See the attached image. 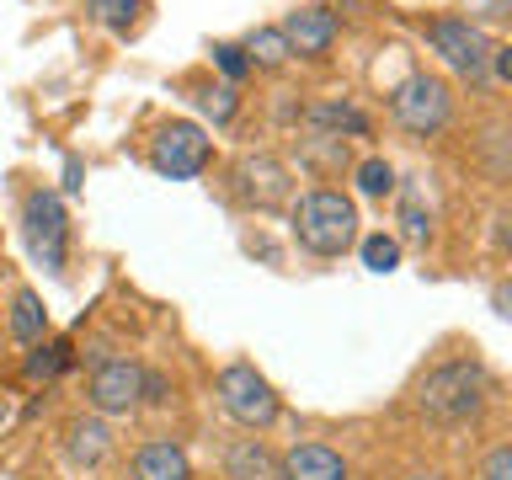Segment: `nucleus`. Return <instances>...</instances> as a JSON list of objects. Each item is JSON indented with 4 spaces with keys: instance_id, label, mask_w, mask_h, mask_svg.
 Listing matches in <instances>:
<instances>
[{
    "instance_id": "nucleus-1",
    "label": "nucleus",
    "mask_w": 512,
    "mask_h": 480,
    "mask_svg": "<svg viewBox=\"0 0 512 480\" xmlns=\"http://www.w3.org/2000/svg\"><path fill=\"white\" fill-rule=\"evenodd\" d=\"M294 240L310 256H342L358 240V208L336 187H315L294 203Z\"/></svg>"
},
{
    "instance_id": "nucleus-2",
    "label": "nucleus",
    "mask_w": 512,
    "mask_h": 480,
    "mask_svg": "<svg viewBox=\"0 0 512 480\" xmlns=\"http://www.w3.org/2000/svg\"><path fill=\"white\" fill-rule=\"evenodd\" d=\"M416 406L422 416L432 422L454 427V422H470V416L486 406V374H480V363H438L432 374L416 384Z\"/></svg>"
},
{
    "instance_id": "nucleus-3",
    "label": "nucleus",
    "mask_w": 512,
    "mask_h": 480,
    "mask_svg": "<svg viewBox=\"0 0 512 480\" xmlns=\"http://www.w3.org/2000/svg\"><path fill=\"white\" fill-rule=\"evenodd\" d=\"M214 390H219V406L230 411L240 427L262 432V427L278 422V395H272V384L256 374L251 363H230V368L214 379Z\"/></svg>"
},
{
    "instance_id": "nucleus-4",
    "label": "nucleus",
    "mask_w": 512,
    "mask_h": 480,
    "mask_svg": "<svg viewBox=\"0 0 512 480\" xmlns=\"http://www.w3.org/2000/svg\"><path fill=\"white\" fill-rule=\"evenodd\" d=\"M448 112H454V96H448V86L438 75H411L400 80L395 96H390V118L406 128V134H438V128L448 123Z\"/></svg>"
},
{
    "instance_id": "nucleus-5",
    "label": "nucleus",
    "mask_w": 512,
    "mask_h": 480,
    "mask_svg": "<svg viewBox=\"0 0 512 480\" xmlns=\"http://www.w3.org/2000/svg\"><path fill=\"white\" fill-rule=\"evenodd\" d=\"M427 43L438 48V54L454 64V70L464 80H486L491 75V54L496 48L486 43V32H480L475 22H464V16H432V22H422Z\"/></svg>"
},
{
    "instance_id": "nucleus-6",
    "label": "nucleus",
    "mask_w": 512,
    "mask_h": 480,
    "mask_svg": "<svg viewBox=\"0 0 512 480\" xmlns=\"http://www.w3.org/2000/svg\"><path fill=\"white\" fill-rule=\"evenodd\" d=\"M208 155H214V144L198 123L176 118V123H160L155 139H150V166L160 176H176V182H187V176H203L208 171Z\"/></svg>"
},
{
    "instance_id": "nucleus-7",
    "label": "nucleus",
    "mask_w": 512,
    "mask_h": 480,
    "mask_svg": "<svg viewBox=\"0 0 512 480\" xmlns=\"http://www.w3.org/2000/svg\"><path fill=\"white\" fill-rule=\"evenodd\" d=\"M230 192L246 208H283L288 192H294V182H288V166L278 155H240L230 166Z\"/></svg>"
},
{
    "instance_id": "nucleus-8",
    "label": "nucleus",
    "mask_w": 512,
    "mask_h": 480,
    "mask_svg": "<svg viewBox=\"0 0 512 480\" xmlns=\"http://www.w3.org/2000/svg\"><path fill=\"white\" fill-rule=\"evenodd\" d=\"M22 219H27V246L32 256L48 267V272H59L64 267V240H70V224H64V203L54 198V192H27V203H22Z\"/></svg>"
},
{
    "instance_id": "nucleus-9",
    "label": "nucleus",
    "mask_w": 512,
    "mask_h": 480,
    "mask_svg": "<svg viewBox=\"0 0 512 480\" xmlns=\"http://www.w3.org/2000/svg\"><path fill=\"white\" fill-rule=\"evenodd\" d=\"M86 400H91L96 416H123V411H134L139 400H144V368L128 363V358L96 363V374H91V384H86Z\"/></svg>"
},
{
    "instance_id": "nucleus-10",
    "label": "nucleus",
    "mask_w": 512,
    "mask_h": 480,
    "mask_svg": "<svg viewBox=\"0 0 512 480\" xmlns=\"http://www.w3.org/2000/svg\"><path fill=\"white\" fill-rule=\"evenodd\" d=\"M283 38L299 59H326L331 43H336V16L326 6H299V11H288Z\"/></svg>"
},
{
    "instance_id": "nucleus-11",
    "label": "nucleus",
    "mask_w": 512,
    "mask_h": 480,
    "mask_svg": "<svg viewBox=\"0 0 512 480\" xmlns=\"http://www.w3.org/2000/svg\"><path fill=\"white\" fill-rule=\"evenodd\" d=\"M283 480H347V464L326 443H294L283 454Z\"/></svg>"
},
{
    "instance_id": "nucleus-12",
    "label": "nucleus",
    "mask_w": 512,
    "mask_h": 480,
    "mask_svg": "<svg viewBox=\"0 0 512 480\" xmlns=\"http://www.w3.org/2000/svg\"><path fill=\"white\" fill-rule=\"evenodd\" d=\"M224 475L230 480H283V459H272V448L262 438H240L224 454Z\"/></svg>"
},
{
    "instance_id": "nucleus-13",
    "label": "nucleus",
    "mask_w": 512,
    "mask_h": 480,
    "mask_svg": "<svg viewBox=\"0 0 512 480\" xmlns=\"http://www.w3.org/2000/svg\"><path fill=\"white\" fill-rule=\"evenodd\" d=\"M134 480H192V464H187V454L176 443L155 438V443H144L134 454Z\"/></svg>"
},
{
    "instance_id": "nucleus-14",
    "label": "nucleus",
    "mask_w": 512,
    "mask_h": 480,
    "mask_svg": "<svg viewBox=\"0 0 512 480\" xmlns=\"http://www.w3.org/2000/svg\"><path fill=\"white\" fill-rule=\"evenodd\" d=\"M11 336L22 347H38L48 336V310H43V299L32 294V288H22V294L11 299Z\"/></svg>"
},
{
    "instance_id": "nucleus-15",
    "label": "nucleus",
    "mask_w": 512,
    "mask_h": 480,
    "mask_svg": "<svg viewBox=\"0 0 512 480\" xmlns=\"http://www.w3.org/2000/svg\"><path fill=\"white\" fill-rule=\"evenodd\" d=\"M310 128H320V134H368V118L352 102H320L310 107Z\"/></svg>"
},
{
    "instance_id": "nucleus-16",
    "label": "nucleus",
    "mask_w": 512,
    "mask_h": 480,
    "mask_svg": "<svg viewBox=\"0 0 512 480\" xmlns=\"http://www.w3.org/2000/svg\"><path fill=\"white\" fill-rule=\"evenodd\" d=\"M70 459L75 464H102L107 459V427L102 422H70Z\"/></svg>"
},
{
    "instance_id": "nucleus-17",
    "label": "nucleus",
    "mask_w": 512,
    "mask_h": 480,
    "mask_svg": "<svg viewBox=\"0 0 512 480\" xmlns=\"http://www.w3.org/2000/svg\"><path fill=\"white\" fill-rule=\"evenodd\" d=\"M288 54H294V48H288L283 27H256L251 38H246V59H251V64H262V70H278Z\"/></svg>"
},
{
    "instance_id": "nucleus-18",
    "label": "nucleus",
    "mask_w": 512,
    "mask_h": 480,
    "mask_svg": "<svg viewBox=\"0 0 512 480\" xmlns=\"http://www.w3.org/2000/svg\"><path fill=\"white\" fill-rule=\"evenodd\" d=\"M144 0H86V16L96 27H107V32H128L134 27V16H139Z\"/></svg>"
},
{
    "instance_id": "nucleus-19",
    "label": "nucleus",
    "mask_w": 512,
    "mask_h": 480,
    "mask_svg": "<svg viewBox=\"0 0 512 480\" xmlns=\"http://www.w3.org/2000/svg\"><path fill=\"white\" fill-rule=\"evenodd\" d=\"M304 150H310V160L320 171H342L347 166V139L342 134H320V128H315V134L304 139Z\"/></svg>"
},
{
    "instance_id": "nucleus-20",
    "label": "nucleus",
    "mask_w": 512,
    "mask_h": 480,
    "mask_svg": "<svg viewBox=\"0 0 512 480\" xmlns=\"http://www.w3.org/2000/svg\"><path fill=\"white\" fill-rule=\"evenodd\" d=\"M358 187L368 192V198H384V192H395V171H390V160H363L358 166Z\"/></svg>"
},
{
    "instance_id": "nucleus-21",
    "label": "nucleus",
    "mask_w": 512,
    "mask_h": 480,
    "mask_svg": "<svg viewBox=\"0 0 512 480\" xmlns=\"http://www.w3.org/2000/svg\"><path fill=\"white\" fill-rule=\"evenodd\" d=\"M198 107L214 123H230L235 118V86H198Z\"/></svg>"
},
{
    "instance_id": "nucleus-22",
    "label": "nucleus",
    "mask_w": 512,
    "mask_h": 480,
    "mask_svg": "<svg viewBox=\"0 0 512 480\" xmlns=\"http://www.w3.org/2000/svg\"><path fill=\"white\" fill-rule=\"evenodd\" d=\"M64 363H70V352H64V347H43L38 342V352L27 358V379H54Z\"/></svg>"
},
{
    "instance_id": "nucleus-23",
    "label": "nucleus",
    "mask_w": 512,
    "mask_h": 480,
    "mask_svg": "<svg viewBox=\"0 0 512 480\" xmlns=\"http://www.w3.org/2000/svg\"><path fill=\"white\" fill-rule=\"evenodd\" d=\"M363 262L374 267V272H390V267L400 262V246H395L390 235H368V240H363Z\"/></svg>"
},
{
    "instance_id": "nucleus-24",
    "label": "nucleus",
    "mask_w": 512,
    "mask_h": 480,
    "mask_svg": "<svg viewBox=\"0 0 512 480\" xmlns=\"http://www.w3.org/2000/svg\"><path fill=\"white\" fill-rule=\"evenodd\" d=\"M214 64H219V70H224V75H230V80H240V75H246V70H251V59H246V48H235V43H214Z\"/></svg>"
},
{
    "instance_id": "nucleus-25",
    "label": "nucleus",
    "mask_w": 512,
    "mask_h": 480,
    "mask_svg": "<svg viewBox=\"0 0 512 480\" xmlns=\"http://www.w3.org/2000/svg\"><path fill=\"white\" fill-rule=\"evenodd\" d=\"M480 475H486V480H512V448H496Z\"/></svg>"
},
{
    "instance_id": "nucleus-26",
    "label": "nucleus",
    "mask_w": 512,
    "mask_h": 480,
    "mask_svg": "<svg viewBox=\"0 0 512 480\" xmlns=\"http://www.w3.org/2000/svg\"><path fill=\"white\" fill-rule=\"evenodd\" d=\"M491 70L502 75V80H512V48H496V54H491Z\"/></svg>"
},
{
    "instance_id": "nucleus-27",
    "label": "nucleus",
    "mask_w": 512,
    "mask_h": 480,
    "mask_svg": "<svg viewBox=\"0 0 512 480\" xmlns=\"http://www.w3.org/2000/svg\"><path fill=\"white\" fill-rule=\"evenodd\" d=\"M496 310H502L512 320V288H496Z\"/></svg>"
},
{
    "instance_id": "nucleus-28",
    "label": "nucleus",
    "mask_w": 512,
    "mask_h": 480,
    "mask_svg": "<svg viewBox=\"0 0 512 480\" xmlns=\"http://www.w3.org/2000/svg\"><path fill=\"white\" fill-rule=\"evenodd\" d=\"M427 480H438V475H427Z\"/></svg>"
}]
</instances>
